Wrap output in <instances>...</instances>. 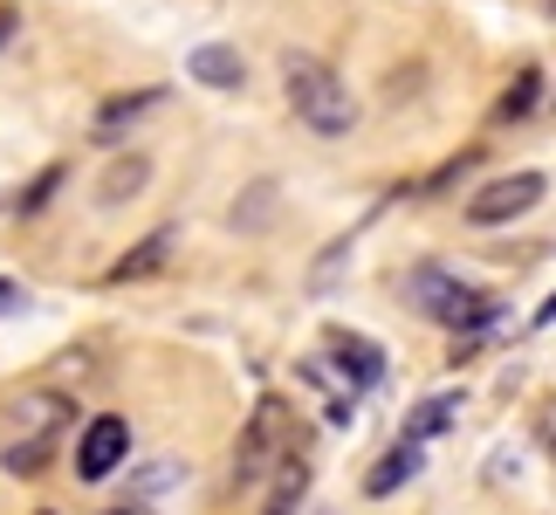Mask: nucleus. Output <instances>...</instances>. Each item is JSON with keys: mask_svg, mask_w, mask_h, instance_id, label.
Masks as SVG:
<instances>
[{"mask_svg": "<svg viewBox=\"0 0 556 515\" xmlns=\"http://www.w3.org/2000/svg\"><path fill=\"white\" fill-rule=\"evenodd\" d=\"M282 90H289V111L309 124L316 138H351L357 131V97L351 83L316 55H289L282 62Z\"/></svg>", "mask_w": 556, "mask_h": 515, "instance_id": "f257e3e1", "label": "nucleus"}, {"mask_svg": "<svg viewBox=\"0 0 556 515\" xmlns=\"http://www.w3.org/2000/svg\"><path fill=\"white\" fill-rule=\"evenodd\" d=\"M405 303H413L419 316H433V324L446 330H481L488 316H495V296H481V289H467L454 268H440V262H419L413 275H405Z\"/></svg>", "mask_w": 556, "mask_h": 515, "instance_id": "f03ea898", "label": "nucleus"}, {"mask_svg": "<svg viewBox=\"0 0 556 515\" xmlns=\"http://www.w3.org/2000/svg\"><path fill=\"white\" fill-rule=\"evenodd\" d=\"M543 192H549L543 172H502V179H488L475 200H467V227H508V221H522V213H536Z\"/></svg>", "mask_w": 556, "mask_h": 515, "instance_id": "7ed1b4c3", "label": "nucleus"}, {"mask_svg": "<svg viewBox=\"0 0 556 515\" xmlns=\"http://www.w3.org/2000/svg\"><path fill=\"white\" fill-rule=\"evenodd\" d=\"M282 440H289V405L282 399H262V405H254V419H248V434H241V454H233V481H262L268 461L282 454Z\"/></svg>", "mask_w": 556, "mask_h": 515, "instance_id": "20e7f679", "label": "nucleus"}, {"mask_svg": "<svg viewBox=\"0 0 556 515\" xmlns=\"http://www.w3.org/2000/svg\"><path fill=\"white\" fill-rule=\"evenodd\" d=\"M124 461H131V419L97 413L76 440V481H111Z\"/></svg>", "mask_w": 556, "mask_h": 515, "instance_id": "39448f33", "label": "nucleus"}, {"mask_svg": "<svg viewBox=\"0 0 556 515\" xmlns=\"http://www.w3.org/2000/svg\"><path fill=\"white\" fill-rule=\"evenodd\" d=\"M330 357H337V372L351 378V392H371L384 378V351L371 337H357V330H330Z\"/></svg>", "mask_w": 556, "mask_h": 515, "instance_id": "423d86ee", "label": "nucleus"}, {"mask_svg": "<svg viewBox=\"0 0 556 515\" xmlns=\"http://www.w3.org/2000/svg\"><path fill=\"white\" fill-rule=\"evenodd\" d=\"M186 76L206 83V90H241L248 62H241V49H227V41H200V49L186 55Z\"/></svg>", "mask_w": 556, "mask_h": 515, "instance_id": "0eeeda50", "label": "nucleus"}, {"mask_svg": "<svg viewBox=\"0 0 556 515\" xmlns=\"http://www.w3.org/2000/svg\"><path fill=\"white\" fill-rule=\"evenodd\" d=\"M419 461H426V447H413V440H392V447H384V454L371 461V475H365V495H371V502L399 495V488L419 475Z\"/></svg>", "mask_w": 556, "mask_h": 515, "instance_id": "6e6552de", "label": "nucleus"}, {"mask_svg": "<svg viewBox=\"0 0 556 515\" xmlns=\"http://www.w3.org/2000/svg\"><path fill=\"white\" fill-rule=\"evenodd\" d=\"M173 248H179V227H152L124 262H111V282H144V275H159L165 262H173Z\"/></svg>", "mask_w": 556, "mask_h": 515, "instance_id": "1a4fd4ad", "label": "nucleus"}, {"mask_svg": "<svg viewBox=\"0 0 556 515\" xmlns=\"http://www.w3.org/2000/svg\"><path fill=\"white\" fill-rule=\"evenodd\" d=\"M14 419H21V440H55V426L70 419V399L62 392H21Z\"/></svg>", "mask_w": 556, "mask_h": 515, "instance_id": "9d476101", "label": "nucleus"}, {"mask_svg": "<svg viewBox=\"0 0 556 515\" xmlns=\"http://www.w3.org/2000/svg\"><path fill=\"white\" fill-rule=\"evenodd\" d=\"M536 103H543V70L536 62H522L516 83L495 97V124H522V117H536Z\"/></svg>", "mask_w": 556, "mask_h": 515, "instance_id": "9b49d317", "label": "nucleus"}, {"mask_svg": "<svg viewBox=\"0 0 556 515\" xmlns=\"http://www.w3.org/2000/svg\"><path fill=\"white\" fill-rule=\"evenodd\" d=\"M454 419H460V392H433V399H419V405H413V419H405V434H399V440L426 447L433 434H446Z\"/></svg>", "mask_w": 556, "mask_h": 515, "instance_id": "f8f14e48", "label": "nucleus"}, {"mask_svg": "<svg viewBox=\"0 0 556 515\" xmlns=\"http://www.w3.org/2000/svg\"><path fill=\"white\" fill-rule=\"evenodd\" d=\"M144 186H152V159H117L97 179V206H124V200H138Z\"/></svg>", "mask_w": 556, "mask_h": 515, "instance_id": "ddd939ff", "label": "nucleus"}, {"mask_svg": "<svg viewBox=\"0 0 556 515\" xmlns=\"http://www.w3.org/2000/svg\"><path fill=\"white\" fill-rule=\"evenodd\" d=\"M159 103H165V90H131V97H111V103H103V111H97V138L124 131V124H131V117L159 111Z\"/></svg>", "mask_w": 556, "mask_h": 515, "instance_id": "4468645a", "label": "nucleus"}, {"mask_svg": "<svg viewBox=\"0 0 556 515\" xmlns=\"http://www.w3.org/2000/svg\"><path fill=\"white\" fill-rule=\"evenodd\" d=\"M303 488H309V467H303V454H289V461H282V481H275V495H268V508H262V515H295Z\"/></svg>", "mask_w": 556, "mask_h": 515, "instance_id": "2eb2a0df", "label": "nucleus"}, {"mask_svg": "<svg viewBox=\"0 0 556 515\" xmlns=\"http://www.w3.org/2000/svg\"><path fill=\"white\" fill-rule=\"evenodd\" d=\"M49 447L55 440H14L8 454H0V467H8V475H41V467H49Z\"/></svg>", "mask_w": 556, "mask_h": 515, "instance_id": "dca6fc26", "label": "nucleus"}, {"mask_svg": "<svg viewBox=\"0 0 556 515\" xmlns=\"http://www.w3.org/2000/svg\"><path fill=\"white\" fill-rule=\"evenodd\" d=\"M55 186H62V165H49V172H41V179H35L28 192H21V213H41V206L55 200Z\"/></svg>", "mask_w": 556, "mask_h": 515, "instance_id": "f3484780", "label": "nucleus"}, {"mask_svg": "<svg viewBox=\"0 0 556 515\" xmlns=\"http://www.w3.org/2000/svg\"><path fill=\"white\" fill-rule=\"evenodd\" d=\"M344 262H351V241H330V254H324V262L309 268V289H330V282H337V268H344Z\"/></svg>", "mask_w": 556, "mask_h": 515, "instance_id": "a211bd4d", "label": "nucleus"}, {"mask_svg": "<svg viewBox=\"0 0 556 515\" xmlns=\"http://www.w3.org/2000/svg\"><path fill=\"white\" fill-rule=\"evenodd\" d=\"M165 481H179V467H173V461H152V467L138 475V488H131V502H144V495H152V488H165Z\"/></svg>", "mask_w": 556, "mask_h": 515, "instance_id": "6ab92c4d", "label": "nucleus"}, {"mask_svg": "<svg viewBox=\"0 0 556 515\" xmlns=\"http://www.w3.org/2000/svg\"><path fill=\"white\" fill-rule=\"evenodd\" d=\"M536 447H543V454L556 461V392H549V399L536 405Z\"/></svg>", "mask_w": 556, "mask_h": 515, "instance_id": "aec40b11", "label": "nucleus"}, {"mask_svg": "<svg viewBox=\"0 0 556 515\" xmlns=\"http://www.w3.org/2000/svg\"><path fill=\"white\" fill-rule=\"evenodd\" d=\"M21 310H28V289H21V282H8V275H0V316H21Z\"/></svg>", "mask_w": 556, "mask_h": 515, "instance_id": "412c9836", "label": "nucleus"}, {"mask_svg": "<svg viewBox=\"0 0 556 515\" xmlns=\"http://www.w3.org/2000/svg\"><path fill=\"white\" fill-rule=\"evenodd\" d=\"M14 28H21V14H14V8H0V49L14 41Z\"/></svg>", "mask_w": 556, "mask_h": 515, "instance_id": "4be33fe9", "label": "nucleus"}, {"mask_svg": "<svg viewBox=\"0 0 556 515\" xmlns=\"http://www.w3.org/2000/svg\"><path fill=\"white\" fill-rule=\"evenodd\" d=\"M97 515H152L144 502H117V508H97Z\"/></svg>", "mask_w": 556, "mask_h": 515, "instance_id": "5701e85b", "label": "nucleus"}, {"mask_svg": "<svg viewBox=\"0 0 556 515\" xmlns=\"http://www.w3.org/2000/svg\"><path fill=\"white\" fill-rule=\"evenodd\" d=\"M549 324H556V296H549V303L536 310V330H549Z\"/></svg>", "mask_w": 556, "mask_h": 515, "instance_id": "b1692460", "label": "nucleus"}, {"mask_svg": "<svg viewBox=\"0 0 556 515\" xmlns=\"http://www.w3.org/2000/svg\"><path fill=\"white\" fill-rule=\"evenodd\" d=\"M309 515H337V508H309Z\"/></svg>", "mask_w": 556, "mask_h": 515, "instance_id": "393cba45", "label": "nucleus"}, {"mask_svg": "<svg viewBox=\"0 0 556 515\" xmlns=\"http://www.w3.org/2000/svg\"><path fill=\"white\" fill-rule=\"evenodd\" d=\"M549 14H556V0H549Z\"/></svg>", "mask_w": 556, "mask_h": 515, "instance_id": "a878e982", "label": "nucleus"}, {"mask_svg": "<svg viewBox=\"0 0 556 515\" xmlns=\"http://www.w3.org/2000/svg\"><path fill=\"white\" fill-rule=\"evenodd\" d=\"M35 515H49V508H35Z\"/></svg>", "mask_w": 556, "mask_h": 515, "instance_id": "bb28decb", "label": "nucleus"}]
</instances>
